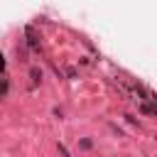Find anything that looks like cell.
<instances>
[{"instance_id":"1","label":"cell","mask_w":157,"mask_h":157,"mask_svg":"<svg viewBox=\"0 0 157 157\" xmlns=\"http://www.w3.org/2000/svg\"><path fill=\"white\" fill-rule=\"evenodd\" d=\"M32 76H34V81H39V78H42V71H37V69H32Z\"/></svg>"}]
</instances>
